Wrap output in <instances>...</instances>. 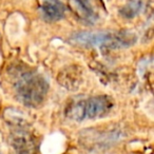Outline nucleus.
I'll use <instances>...</instances> for the list:
<instances>
[{
    "label": "nucleus",
    "mask_w": 154,
    "mask_h": 154,
    "mask_svg": "<svg viewBox=\"0 0 154 154\" xmlns=\"http://www.w3.org/2000/svg\"><path fill=\"white\" fill-rule=\"evenodd\" d=\"M13 87L17 98L30 107H36L42 103L49 89L47 80L31 70H20L16 74Z\"/></svg>",
    "instance_id": "nucleus-1"
},
{
    "label": "nucleus",
    "mask_w": 154,
    "mask_h": 154,
    "mask_svg": "<svg viewBox=\"0 0 154 154\" xmlns=\"http://www.w3.org/2000/svg\"><path fill=\"white\" fill-rule=\"evenodd\" d=\"M112 106L113 103L109 97L99 95L71 103L66 110V115L77 122L96 119L107 115L111 111Z\"/></svg>",
    "instance_id": "nucleus-2"
},
{
    "label": "nucleus",
    "mask_w": 154,
    "mask_h": 154,
    "mask_svg": "<svg viewBox=\"0 0 154 154\" xmlns=\"http://www.w3.org/2000/svg\"><path fill=\"white\" fill-rule=\"evenodd\" d=\"M74 42L84 45H105L110 48L129 47L135 42V36L129 32H80L73 36Z\"/></svg>",
    "instance_id": "nucleus-3"
},
{
    "label": "nucleus",
    "mask_w": 154,
    "mask_h": 154,
    "mask_svg": "<svg viewBox=\"0 0 154 154\" xmlns=\"http://www.w3.org/2000/svg\"><path fill=\"white\" fill-rule=\"evenodd\" d=\"M12 146L16 154H36L34 140L24 130H18L12 134Z\"/></svg>",
    "instance_id": "nucleus-4"
},
{
    "label": "nucleus",
    "mask_w": 154,
    "mask_h": 154,
    "mask_svg": "<svg viewBox=\"0 0 154 154\" xmlns=\"http://www.w3.org/2000/svg\"><path fill=\"white\" fill-rule=\"evenodd\" d=\"M70 2L73 11L85 22L94 23L97 20V13L93 8V0H70Z\"/></svg>",
    "instance_id": "nucleus-5"
},
{
    "label": "nucleus",
    "mask_w": 154,
    "mask_h": 154,
    "mask_svg": "<svg viewBox=\"0 0 154 154\" xmlns=\"http://www.w3.org/2000/svg\"><path fill=\"white\" fill-rule=\"evenodd\" d=\"M41 12L47 20L58 21L63 18L66 9L60 0H42Z\"/></svg>",
    "instance_id": "nucleus-6"
},
{
    "label": "nucleus",
    "mask_w": 154,
    "mask_h": 154,
    "mask_svg": "<svg viewBox=\"0 0 154 154\" xmlns=\"http://www.w3.org/2000/svg\"><path fill=\"white\" fill-rule=\"evenodd\" d=\"M141 5H143L141 0H133L132 2L127 5L122 10V14L125 17H129V18L134 17V16H136L139 13V11L141 9Z\"/></svg>",
    "instance_id": "nucleus-7"
}]
</instances>
